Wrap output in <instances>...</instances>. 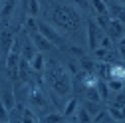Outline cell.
Segmentation results:
<instances>
[{
    "label": "cell",
    "mask_w": 125,
    "mask_h": 123,
    "mask_svg": "<svg viewBox=\"0 0 125 123\" xmlns=\"http://www.w3.org/2000/svg\"><path fill=\"white\" fill-rule=\"evenodd\" d=\"M50 18L56 26L60 28H66V30H77L82 26V16L73 6H68V4H60V6H54L50 10Z\"/></svg>",
    "instance_id": "obj_1"
},
{
    "label": "cell",
    "mask_w": 125,
    "mask_h": 123,
    "mask_svg": "<svg viewBox=\"0 0 125 123\" xmlns=\"http://www.w3.org/2000/svg\"><path fill=\"white\" fill-rule=\"evenodd\" d=\"M48 66V72H46V82L52 85L54 91H58L60 95H68L72 91V78H70V72L66 68H62L58 64H50L46 62Z\"/></svg>",
    "instance_id": "obj_2"
},
{
    "label": "cell",
    "mask_w": 125,
    "mask_h": 123,
    "mask_svg": "<svg viewBox=\"0 0 125 123\" xmlns=\"http://www.w3.org/2000/svg\"><path fill=\"white\" fill-rule=\"evenodd\" d=\"M38 32H40L46 40H48V42H52L54 48H66L64 38H62V36L56 32V28H52L48 22H38Z\"/></svg>",
    "instance_id": "obj_3"
},
{
    "label": "cell",
    "mask_w": 125,
    "mask_h": 123,
    "mask_svg": "<svg viewBox=\"0 0 125 123\" xmlns=\"http://www.w3.org/2000/svg\"><path fill=\"white\" fill-rule=\"evenodd\" d=\"M30 101H32L38 109H48V97L44 95V91H42V87L40 85H36V83H30Z\"/></svg>",
    "instance_id": "obj_4"
},
{
    "label": "cell",
    "mask_w": 125,
    "mask_h": 123,
    "mask_svg": "<svg viewBox=\"0 0 125 123\" xmlns=\"http://www.w3.org/2000/svg\"><path fill=\"white\" fill-rule=\"evenodd\" d=\"M99 38H101V28L95 24V20H87V46L91 52L99 46Z\"/></svg>",
    "instance_id": "obj_5"
},
{
    "label": "cell",
    "mask_w": 125,
    "mask_h": 123,
    "mask_svg": "<svg viewBox=\"0 0 125 123\" xmlns=\"http://www.w3.org/2000/svg\"><path fill=\"white\" fill-rule=\"evenodd\" d=\"M30 40H32V44L36 46L38 52H50V50H54L52 42H48V40L38 32V30H36V32H30Z\"/></svg>",
    "instance_id": "obj_6"
},
{
    "label": "cell",
    "mask_w": 125,
    "mask_h": 123,
    "mask_svg": "<svg viewBox=\"0 0 125 123\" xmlns=\"http://www.w3.org/2000/svg\"><path fill=\"white\" fill-rule=\"evenodd\" d=\"M107 36L111 38V40H115V38H121L123 34H125V28H123V24L117 20V18H111L109 20V24H107Z\"/></svg>",
    "instance_id": "obj_7"
},
{
    "label": "cell",
    "mask_w": 125,
    "mask_h": 123,
    "mask_svg": "<svg viewBox=\"0 0 125 123\" xmlns=\"http://www.w3.org/2000/svg\"><path fill=\"white\" fill-rule=\"evenodd\" d=\"M30 68H32L34 72H38V73H44L46 72V58H44L42 52H36V56L30 60Z\"/></svg>",
    "instance_id": "obj_8"
},
{
    "label": "cell",
    "mask_w": 125,
    "mask_h": 123,
    "mask_svg": "<svg viewBox=\"0 0 125 123\" xmlns=\"http://www.w3.org/2000/svg\"><path fill=\"white\" fill-rule=\"evenodd\" d=\"M0 44H2V54L6 58L8 52H10V48H12V44H14V36H12L10 30H4V32L0 34Z\"/></svg>",
    "instance_id": "obj_9"
},
{
    "label": "cell",
    "mask_w": 125,
    "mask_h": 123,
    "mask_svg": "<svg viewBox=\"0 0 125 123\" xmlns=\"http://www.w3.org/2000/svg\"><path fill=\"white\" fill-rule=\"evenodd\" d=\"M109 80H121V82H125V66L123 64H111V66H109Z\"/></svg>",
    "instance_id": "obj_10"
},
{
    "label": "cell",
    "mask_w": 125,
    "mask_h": 123,
    "mask_svg": "<svg viewBox=\"0 0 125 123\" xmlns=\"http://www.w3.org/2000/svg\"><path fill=\"white\" fill-rule=\"evenodd\" d=\"M93 54H95V58L99 60V62H107V64H113V58H115V54H113V50H105V48H97L93 50Z\"/></svg>",
    "instance_id": "obj_11"
},
{
    "label": "cell",
    "mask_w": 125,
    "mask_h": 123,
    "mask_svg": "<svg viewBox=\"0 0 125 123\" xmlns=\"http://www.w3.org/2000/svg\"><path fill=\"white\" fill-rule=\"evenodd\" d=\"M0 101L4 103V107L10 111L14 105H16V97H14V91L12 89H2V93H0Z\"/></svg>",
    "instance_id": "obj_12"
},
{
    "label": "cell",
    "mask_w": 125,
    "mask_h": 123,
    "mask_svg": "<svg viewBox=\"0 0 125 123\" xmlns=\"http://www.w3.org/2000/svg\"><path fill=\"white\" fill-rule=\"evenodd\" d=\"M36 52H38V50H36V46L32 44V40L28 38V40L24 42V50L20 52V56H22L24 60H28V62H30V60H32V58L36 56Z\"/></svg>",
    "instance_id": "obj_13"
},
{
    "label": "cell",
    "mask_w": 125,
    "mask_h": 123,
    "mask_svg": "<svg viewBox=\"0 0 125 123\" xmlns=\"http://www.w3.org/2000/svg\"><path fill=\"white\" fill-rule=\"evenodd\" d=\"M77 99L75 97H72V99H68V103H66V107H64V117H72L75 111H77Z\"/></svg>",
    "instance_id": "obj_14"
},
{
    "label": "cell",
    "mask_w": 125,
    "mask_h": 123,
    "mask_svg": "<svg viewBox=\"0 0 125 123\" xmlns=\"http://www.w3.org/2000/svg\"><path fill=\"white\" fill-rule=\"evenodd\" d=\"M89 4L93 8V14H107V4L103 2V0H89Z\"/></svg>",
    "instance_id": "obj_15"
},
{
    "label": "cell",
    "mask_w": 125,
    "mask_h": 123,
    "mask_svg": "<svg viewBox=\"0 0 125 123\" xmlns=\"http://www.w3.org/2000/svg\"><path fill=\"white\" fill-rule=\"evenodd\" d=\"M107 113H109V117L115 119V121H123V119H125V115H123V111H121V107H117V105H113V103L107 107Z\"/></svg>",
    "instance_id": "obj_16"
},
{
    "label": "cell",
    "mask_w": 125,
    "mask_h": 123,
    "mask_svg": "<svg viewBox=\"0 0 125 123\" xmlns=\"http://www.w3.org/2000/svg\"><path fill=\"white\" fill-rule=\"evenodd\" d=\"M80 68L85 72V73H95V64L89 60V58H80Z\"/></svg>",
    "instance_id": "obj_17"
},
{
    "label": "cell",
    "mask_w": 125,
    "mask_h": 123,
    "mask_svg": "<svg viewBox=\"0 0 125 123\" xmlns=\"http://www.w3.org/2000/svg\"><path fill=\"white\" fill-rule=\"evenodd\" d=\"M97 91H99V97H101V101H107L109 99V87H107V82H103V80H97Z\"/></svg>",
    "instance_id": "obj_18"
},
{
    "label": "cell",
    "mask_w": 125,
    "mask_h": 123,
    "mask_svg": "<svg viewBox=\"0 0 125 123\" xmlns=\"http://www.w3.org/2000/svg\"><path fill=\"white\" fill-rule=\"evenodd\" d=\"M22 123H38L36 113L30 109V107H24V109H22Z\"/></svg>",
    "instance_id": "obj_19"
},
{
    "label": "cell",
    "mask_w": 125,
    "mask_h": 123,
    "mask_svg": "<svg viewBox=\"0 0 125 123\" xmlns=\"http://www.w3.org/2000/svg\"><path fill=\"white\" fill-rule=\"evenodd\" d=\"M85 99H87V101H95V103H99L101 97H99L97 87H85Z\"/></svg>",
    "instance_id": "obj_20"
},
{
    "label": "cell",
    "mask_w": 125,
    "mask_h": 123,
    "mask_svg": "<svg viewBox=\"0 0 125 123\" xmlns=\"http://www.w3.org/2000/svg\"><path fill=\"white\" fill-rule=\"evenodd\" d=\"M109 20H111V16H109V14H97V16H95V24H97L101 30H105V28H107Z\"/></svg>",
    "instance_id": "obj_21"
},
{
    "label": "cell",
    "mask_w": 125,
    "mask_h": 123,
    "mask_svg": "<svg viewBox=\"0 0 125 123\" xmlns=\"http://www.w3.org/2000/svg\"><path fill=\"white\" fill-rule=\"evenodd\" d=\"M77 119H80V123H89L91 121V115L87 113V109H85V107H77Z\"/></svg>",
    "instance_id": "obj_22"
},
{
    "label": "cell",
    "mask_w": 125,
    "mask_h": 123,
    "mask_svg": "<svg viewBox=\"0 0 125 123\" xmlns=\"http://www.w3.org/2000/svg\"><path fill=\"white\" fill-rule=\"evenodd\" d=\"M38 12H40V2H38V0H28V14L36 18Z\"/></svg>",
    "instance_id": "obj_23"
},
{
    "label": "cell",
    "mask_w": 125,
    "mask_h": 123,
    "mask_svg": "<svg viewBox=\"0 0 125 123\" xmlns=\"http://www.w3.org/2000/svg\"><path fill=\"white\" fill-rule=\"evenodd\" d=\"M107 87H109V91H121L123 89V82L121 80H109Z\"/></svg>",
    "instance_id": "obj_24"
},
{
    "label": "cell",
    "mask_w": 125,
    "mask_h": 123,
    "mask_svg": "<svg viewBox=\"0 0 125 123\" xmlns=\"http://www.w3.org/2000/svg\"><path fill=\"white\" fill-rule=\"evenodd\" d=\"M99 48H105V50H113V40L109 36H101L99 38Z\"/></svg>",
    "instance_id": "obj_25"
},
{
    "label": "cell",
    "mask_w": 125,
    "mask_h": 123,
    "mask_svg": "<svg viewBox=\"0 0 125 123\" xmlns=\"http://www.w3.org/2000/svg\"><path fill=\"white\" fill-rule=\"evenodd\" d=\"M26 30H28V32H36V30H38V20L34 16H28L26 18Z\"/></svg>",
    "instance_id": "obj_26"
},
{
    "label": "cell",
    "mask_w": 125,
    "mask_h": 123,
    "mask_svg": "<svg viewBox=\"0 0 125 123\" xmlns=\"http://www.w3.org/2000/svg\"><path fill=\"white\" fill-rule=\"evenodd\" d=\"M85 109H87V113L89 115H95L97 111H99V103H95V101H85Z\"/></svg>",
    "instance_id": "obj_27"
},
{
    "label": "cell",
    "mask_w": 125,
    "mask_h": 123,
    "mask_svg": "<svg viewBox=\"0 0 125 123\" xmlns=\"http://www.w3.org/2000/svg\"><path fill=\"white\" fill-rule=\"evenodd\" d=\"M62 121H64V115H60V113H50L46 117V123H62Z\"/></svg>",
    "instance_id": "obj_28"
},
{
    "label": "cell",
    "mask_w": 125,
    "mask_h": 123,
    "mask_svg": "<svg viewBox=\"0 0 125 123\" xmlns=\"http://www.w3.org/2000/svg\"><path fill=\"white\" fill-rule=\"evenodd\" d=\"M12 8H14V0H8V2L4 4V8H2V16H10Z\"/></svg>",
    "instance_id": "obj_29"
},
{
    "label": "cell",
    "mask_w": 125,
    "mask_h": 123,
    "mask_svg": "<svg viewBox=\"0 0 125 123\" xmlns=\"http://www.w3.org/2000/svg\"><path fill=\"white\" fill-rule=\"evenodd\" d=\"M0 121H6V123H8V109L4 107L2 101H0Z\"/></svg>",
    "instance_id": "obj_30"
},
{
    "label": "cell",
    "mask_w": 125,
    "mask_h": 123,
    "mask_svg": "<svg viewBox=\"0 0 125 123\" xmlns=\"http://www.w3.org/2000/svg\"><path fill=\"white\" fill-rule=\"evenodd\" d=\"M68 72H70V75H77V73H80V70H77V64H75V62H70V64H68Z\"/></svg>",
    "instance_id": "obj_31"
},
{
    "label": "cell",
    "mask_w": 125,
    "mask_h": 123,
    "mask_svg": "<svg viewBox=\"0 0 125 123\" xmlns=\"http://www.w3.org/2000/svg\"><path fill=\"white\" fill-rule=\"evenodd\" d=\"M115 18H117V20H119L121 24H125V8H119V10H117Z\"/></svg>",
    "instance_id": "obj_32"
},
{
    "label": "cell",
    "mask_w": 125,
    "mask_h": 123,
    "mask_svg": "<svg viewBox=\"0 0 125 123\" xmlns=\"http://www.w3.org/2000/svg\"><path fill=\"white\" fill-rule=\"evenodd\" d=\"M119 54L125 58V40H121V42H119Z\"/></svg>",
    "instance_id": "obj_33"
},
{
    "label": "cell",
    "mask_w": 125,
    "mask_h": 123,
    "mask_svg": "<svg viewBox=\"0 0 125 123\" xmlns=\"http://www.w3.org/2000/svg\"><path fill=\"white\" fill-rule=\"evenodd\" d=\"M119 2H121V4H125V0H119Z\"/></svg>",
    "instance_id": "obj_34"
},
{
    "label": "cell",
    "mask_w": 125,
    "mask_h": 123,
    "mask_svg": "<svg viewBox=\"0 0 125 123\" xmlns=\"http://www.w3.org/2000/svg\"><path fill=\"white\" fill-rule=\"evenodd\" d=\"M0 123H6V121H0Z\"/></svg>",
    "instance_id": "obj_35"
},
{
    "label": "cell",
    "mask_w": 125,
    "mask_h": 123,
    "mask_svg": "<svg viewBox=\"0 0 125 123\" xmlns=\"http://www.w3.org/2000/svg\"><path fill=\"white\" fill-rule=\"evenodd\" d=\"M123 40H125V38H123Z\"/></svg>",
    "instance_id": "obj_36"
}]
</instances>
